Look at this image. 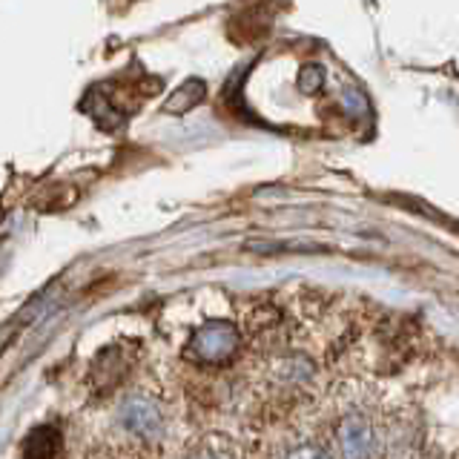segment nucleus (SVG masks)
Listing matches in <instances>:
<instances>
[{"label":"nucleus","instance_id":"f257e3e1","mask_svg":"<svg viewBox=\"0 0 459 459\" xmlns=\"http://www.w3.org/2000/svg\"><path fill=\"white\" fill-rule=\"evenodd\" d=\"M236 348H238V330L227 322H210L201 325L190 336L186 356L204 365H224L227 359H233Z\"/></svg>","mask_w":459,"mask_h":459},{"label":"nucleus","instance_id":"f03ea898","mask_svg":"<svg viewBox=\"0 0 459 459\" xmlns=\"http://www.w3.org/2000/svg\"><path fill=\"white\" fill-rule=\"evenodd\" d=\"M121 422L129 430H135V434L150 437V439H155L158 434H161V413H158V408L152 405V402L138 399V396L129 399L121 408Z\"/></svg>","mask_w":459,"mask_h":459},{"label":"nucleus","instance_id":"7ed1b4c3","mask_svg":"<svg viewBox=\"0 0 459 459\" xmlns=\"http://www.w3.org/2000/svg\"><path fill=\"white\" fill-rule=\"evenodd\" d=\"M342 445H344V454H351V456L373 454V430L362 416H351V420H344Z\"/></svg>","mask_w":459,"mask_h":459},{"label":"nucleus","instance_id":"20e7f679","mask_svg":"<svg viewBox=\"0 0 459 459\" xmlns=\"http://www.w3.org/2000/svg\"><path fill=\"white\" fill-rule=\"evenodd\" d=\"M29 456H57L61 454V437H57V430L49 428V425H40L35 428L32 434L26 439V448H23Z\"/></svg>","mask_w":459,"mask_h":459},{"label":"nucleus","instance_id":"39448f33","mask_svg":"<svg viewBox=\"0 0 459 459\" xmlns=\"http://www.w3.org/2000/svg\"><path fill=\"white\" fill-rule=\"evenodd\" d=\"M95 373V385L98 387H112L115 382L121 379V370H124V362H121V351L118 348H109V351H104L98 356V362H95V368H92Z\"/></svg>","mask_w":459,"mask_h":459},{"label":"nucleus","instance_id":"423d86ee","mask_svg":"<svg viewBox=\"0 0 459 459\" xmlns=\"http://www.w3.org/2000/svg\"><path fill=\"white\" fill-rule=\"evenodd\" d=\"M204 92H207V86L201 83V81H186V83L181 86V90L164 104V112H169V115H181V112H186V109H193L195 104H201V100H204Z\"/></svg>","mask_w":459,"mask_h":459},{"label":"nucleus","instance_id":"0eeeda50","mask_svg":"<svg viewBox=\"0 0 459 459\" xmlns=\"http://www.w3.org/2000/svg\"><path fill=\"white\" fill-rule=\"evenodd\" d=\"M322 83H325V72L319 66H307V69H301V75H299V90L301 92H319L322 90Z\"/></svg>","mask_w":459,"mask_h":459},{"label":"nucleus","instance_id":"6e6552de","mask_svg":"<svg viewBox=\"0 0 459 459\" xmlns=\"http://www.w3.org/2000/svg\"><path fill=\"white\" fill-rule=\"evenodd\" d=\"M0 221H4V210H0Z\"/></svg>","mask_w":459,"mask_h":459}]
</instances>
